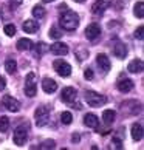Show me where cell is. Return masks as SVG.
I'll return each mask as SVG.
<instances>
[{"mask_svg": "<svg viewBox=\"0 0 144 150\" xmlns=\"http://www.w3.org/2000/svg\"><path fill=\"white\" fill-rule=\"evenodd\" d=\"M5 68L9 74H14L16 71H17V62H16L14 59H8L6 62H5Z\"/></svg>", "mask_w": 144, "mask_h": 150, "instance_id": "7402d4cb", "label": "cell"}, {"mask_svg": "<svg viewBox=\"0 0 144 150\" xmlns=\"http://www.w3.org/2000/svg\"><path fill=\"white\" fill-rule=\"evenodd\" d=\"M84 34H85V37L88 39V40H95V39H98L99 34H101V28H99L98 23H90L85 28Z\"/></svg>", "mask_w": 144, "mask_h": 150, "instance_id": "8fae6325", "label": "cell"}, {"mask_svg": "<svg viewBox=\"0 0 144 150\" xmlns=\"http://www.w3.org/2000/svg\"><path fill=\"white\" fill-rule=\"evenodd\" d=\"M50 36H51L53 39H60L62 37V33H60L57 28H51L50 30Z\"/></svg>", "mask_w": 144, "mask_h": 150, "instance_id": "f546056e", "label": "cell"}, {"mask_svg": "<svg viewBox=\"0 0 144 150\" xmlns=\"http://www.w3.org/2000/svg\"><path fill=\"white\" fill-rule=\"evenodd\" d=\"M74 2H77V3H82V2H85V0H74Z\"/></svg>", "mask_w": 144, "mask_h": 150, "instance_id": "8d00e7d4", "label": "cell"}, {"mask_svg": "<svg viewBox=\"0 0 144 150\" xmlns=\"http://www.w3.org/2000/svg\"><path fill=\"white\" fill-rule=\"evenodd\" d=\"M0 16H2V14H0Z\"/></svg>", "mask_w": 144, "mask_h": 150, "instance_id": "74e56055", "label": "cell"}, {"mask_svg": "<svg viewBox=\"0 0 144 150\" xmlns=\"http://www.w3.org/2000/svg\"><path fill=\"white\" fill-rule=\"evenodd\" d=\"M116 118V113L113 110H104L102 112V121L106 122V124H112Z\"/></svg>", "mask_w": 144, "mask_h": 150, "instance_id": "44dd1931", "label": "cell"}, {"mask_svg": "<svg viewBox=\"0 0 144 150\" xmlns=\"http://www.w3.org/2000/svg\"><path fill=\"white\" fill-rule=\"evenodd\" d=\"M76 98H77V91L73 87H65L60 91V101H64V102H73L76 101Z\"/></svg>", "mask_w": 144, "mask_h": 150, "instance_id": "ba28073f", "label": "cell"}, {"mask_svg": "<svg viewBox=\"0 0 144 150\" xmlns=\"http://www.w3.org/2000/svg\"><path fill=\"white\" fill-rule=\"evenodd\" d=\"M110 5H112V0H96L92 5V13L93 14H102L106 9L110 8Z\"/></svg>", "mask_w": 144, "mask_h": 150, "instance_id": "9c48e42d", "label": "cell"}, {"mask_svg": "<svg viewBox=\"0 0 144 150\" xmlns=\"http://www.w3.org/2000/svg\"><path fill=\"white\" fill-rule=\"evenodd\" d=\"M50 50H51V53L56 54V56H65V54L68 53V47L65 45V43H62V42L53 43V45L50 47Z\"/></svg>", "mask_w": 144, "mask_h": 150, "instance_id": "9a60e30c", "label": "cell"}, {"mask_svg": "<svg viewBox=\"0 0 144 150\" xmlns=\"http://www.w3.org/2000/svg\"><path fill=\"white\" fill-rule=\"evenodd\" d=\"M71 141H73V142L76 141V142H77V141H79V136H77V135H73V136H71Z\"/></svg>", "mask_w": 144, "mask_h": 150, "instance_id": "e575fe53", "label": "cell"}, {"mask_svg": "<svg viewBox=\"0 0 144 150\" xmlns=\"http://www.w3.org/2000/svg\"><path fill=\"white\" fill-rule=\"evenodd\" d=\"M2 104H3L5 108L9 110V112H13V113H16V112L20 110V102L16 98H13V96H3Z\"/></svg>", "mask_w": 144, "mask_h": 150, "instance_id": "52a82bcc", "label": "cell"}, {"mask_svg": "<svg viewBox=\"0 0 144 150\" xmlns=\"http://www.w3.org/2000/svg\"><path fill=\"white\" fill-rule=\"evenodd\" d=\"M16 31H17V28H16L13 23H9V25L5 26V34L9 36V37H11V36H14V34H16Z\"/></svg>", "mask_w": 144, "mask_h": 150, "instance_id": "f1b7e54d", "label": "cell"}, {"mask_svg": "<svg viewBox=\"0 0 144 150\" xmlns=\"http://www.w3.org/2000/svg\"><path fill=\"white\" fill-rule=\"evenodd\" d=\"M48 51V45L47 43H43V42H39L37 45H36V48H34V54L39 57V56H42L43 53H47Z\"/></svg>", "mask_w": 144, "mask_h": 150, "instance_id": "cb8c5ba5", "label": "cell"}, {"mask_svg": "<svg viewBox=\"0 0 144 150\" xmlns=\"http://www.w3.org/2000/svg\"><path fill=\"white\" fill-rule=\"evenodd\" d=\"M59 25L67 31H74L77 26H79V16H77L74 11L64 9L62 14H60V17H59Z\"/></svg>", "mask_w": 144, "mask_h": 150, "instance_id": "6da1fadb", "label": "cell"}, {"mask_svg": "<svg viewBox=\"0 0 144 150\" xmlns=\"http://www.w3.org/2000/svg\"><path fill=\"white\" fill-rule=\"evenodd\" d=\"M45 14H47V11H45L43 6H40V5H37V6L33 8V16H34L36 19H43Z\"/></svg>", "mask_w": 144, "mask_h": 150, "instance_id": "603a6c76", "label": "cell"}, {"mask_svg": "<svg viewBox=\"0 0 144 150\" xmlns=\"http://www.w3.org/2000/svg\"><path fill=\"white\" fill-rule=\"evenodd\" d=\"M84 124H85L87 127H90V129H98V127H99V119H98L96 115L87 113V115L84 116Z\"/></svg>", "mask_w": 144, "mask_h": 150, "instance_id": "2e32d148", "label": "cell"}, {"mask_svg": "<svg viewBox=\"0 0 144 150\" xmlns=\"http://www.w3.org/2000/svg\"><path fill=\"white\" fill-rule=\"evenodd\" d=\"M143 33H144V26L141 25V26H138V30L135 31V37L138 39V40H143V37H144Z\"/></svg>", "mask_w": 144, "mask_h": 150, "instance_id": "4dcf8cb0", "label": "cell"}, {"mask_svg": "<svg viewBox=\"0 0 144 150\" xmlns=\"http://www.w3.org/2000/svg\"><path fill=\"white\" fill-rule=\"evenodd\" d=\"M96 64H98L99 68H101L102 73H107V71L110 70V67H112L110 59L106 56V54H98V56H96Z\"/></svg>", "mask_w": 144, "mask_h": 150, "instance_id": "4fadbf2b", "label": "cell"}, {"mask_svg": "<svg viewBox=\"0 0 144 150\" xmlns=\"http://www.w3.org/2000/svg\"><path fill=\"white\" fill-rule=\"evenodd\" d=\"M16 47H17V50H19V51H30V50L33 48V42L30 40V39H19V40H17V45H16Z\"/></svg>", "mask_w": 144, "mask_h": 150, "instance_id": "d6986e66", "label": "cell"}, {"mask_svg": "<svg viewBox=\"0 0 144 150\" xmlns=\"http://www.w3.org/2000/svg\"><path fill=\"white\" fill-rule=\"evenodd\" d=\"M42 88H43V91H45V93H54L57 90V84H56V81H54V79H51V77H43Z\"/></svg>", "mask_w": 144, "mask_h": 150, "instance_id": "5bb4252c", "label": "cell"}, {"mask_svg": "<svg viewBox=\"0 0 144 150\" xmlns=\"http://www.w3.org/2000/svg\"><path fill=\"white\" fill-rule=\"evenodd\" d=\"M116 87H118V90H119L121 93H129V91L133 90L135 84H133V81H132V79H127V77H121V79L116 82Z\"/></svg>", "mask_w": 144, "mask_h": 150, "instance_id": "30bf717a", "label": "cell"}, {"mask_svg": "<svg viewBox=\"0 0 144 150\" xmlns=\"http://www.w3.org/2000/svg\"><path fill=\"white\" fill-rule=\"evenodd\" d=\"M132 138H133L135 141H141L143 139V125L135 122L133 125H132Z\"/></svg>", "mask_w": 144, "mask_h": 150, "instance_id": "ffe728a7", "label": "cell"}, {"mask_svg": "<svg viewBox=\"0 0 144 150\" xmlns=\"http://www.w3.org/2000/svg\"><path fill=\"white\" fill-rule=\"evenodd\" d=\"M143 70H144V62L141 59H133L129 64V67H127V71H129V73H133V74L143 73Z\"/></svg>", "mask_w": 144, "mask_h": 150, "instance_id": "7c38bea8", "label": "cell"}, {"mask_svg": "<svg viewBox=\"0 0 144 150\" xmlns=\"http://www.w3.org/2000/svg\"><path fill=\"white\" fill-rule=\"evenodd\" d=\"M5 87H6V79L3 76H0V91L5 90Z\"/></svg>", "mask_w": 144, "mask_h": 150, "instance_id": "836d02e7", "label": "cell"}, {"mask_svg": "<svg viewBox=\"0 0 144 150\" xmlns=\"http://www.w3.org/2000/svg\"><path fill=\"white\" fill-rule=\"evenodd\" d=\"M133 13H135V16H136L138 19H143V17H144V3H143V2H138V3L135 5Z\"/></svg>", "mask_w": 144, "mask_h": 150, "instance_id": "d4e9b609", "label": "cell"}, {"mask_svg": "<svg viewBox=\"0 0 144 150\" xmlns=\"http://www.w3.org/2000/svg\"><path fill=\"white\" fill-rule=\"evenodd\" d=\"M39 30V23L36 20H25L23 22V31L28 33V34H33V33H36Z\"/></svg>", "mask_w": 144, "mask_h": 150, "instance_id": "e0dca14e", "label": "cell"}, {"mask_svg": "<svg viewBox=\"0 0 144 150\" xmlns=\"http://www.w3.org/2000/svg\"><path fill=\"white\" fill-rule=\"evenodd\" d=\"M56 147V142H54L53 139H47V141H43L40 146H39V149H42V150H47V149H54Z\"/></svg>", "mask_w": 144, "mask_h": 150, "instance_id": "83f0119b", "label": "cell"}, {"mask_svg": "<svg viewBox=\"0 0 144 150\" xmlns=\"http://www.w3.org/2000/svg\"><path fill=\"white\" fill-rule=\"evenodd\" d=\"M42 2H45V3H50V2H54V0H42Z\"/></svg>", "mask_w": 144, "mask_h": 150, "instance_id": "d590c367", "label": "cell"}, {"mask_svg": "<svg viewBox=\"0 0 144 150\" xmlns=\"http://www.w3.org/2000/svg\"><path fill=\"white\" fill-rule=\"evenodd\" d=\"M113 144L116 149H123V141L119 139V138H113Z\"/></svg>", "mask_w": 144, "mask_h": 150, "instance_id": "d6a6232c", "label": "cell"}, {"mask_svg": "<svg viewBox=\"0 0 144 150\" xmlns=\"http://www.w3.org/2000/svg\"><path fill=\"white\" fill-rule=\"evenodd\" d=\"M13 139H14V144L16 146L22 147L23 144L28 139V129L25 125H19L17 129L14 130V135H13Z\"/></svg>", "mask_w": 144, "mask_h": 150, "instance_id": "277c9868", "label": "cell"}, {"mask_svg": "<svg viewBox=\"0 0 144 150\" xmlns=\"http://www.w3.org/2000/svg\"><path fill=\"white\" fill-rule=\"evenodd\" d=\"M37 93V85H36V74L34 73H28L25 81V94L28 98H34Z\"/></svg>", "mask_w": 144, "mask_h": 150, "instance_id": "5b68a950", "label": "cell"}, {"mask_svg": "<svg viewBox=\"0 0 144 150\" xmlns=\"http://www.w3.org/2000/svg\"><path fill=\"white\" fill-rule=\"evenodd\" d=\"M85 102L90 105V107H101V105H104L107 102V98L104 96V94L101 93H96L93 90H88L85 91Z\"/></svg>", "mask_w": 144, "mask_h": 150, "instance_id": "7a4b0ae2", "label": "cell"}, {"mask_svg": "<svg viewBox=\"0 0 144 150\" xmlns=\"http://www.w3.org/2000/svg\"><path fill=\"white\" fill-rule=\"evenodd\" d=\"M84 77H85V79H88V81H92V79H93V71H92L90 68H87V70L84 71Z\"/></svg>", "mask_w": 144, "mask_h": 150, "instance_id": "1f68e13d", "label": "cell"}, {"mask_svg": "<svg viewBox=\"0 0 144 150\" xmlns=\"http://www.w3.org/2000/svg\"><path fill=\"white\" fill-rule=\"evenodd\" d=\"M9 129V119L6 116H2L0 118V132H8Z\"/></svg>", "mask_w": 144, "mask_h": 150, "instance_id": "4316f807", "label": "cell"}, {"mask_svg": "<svg viewBox=\"0 0 144 150\" xmlns=\"http://www.w3.org/2000/svg\"><path fill=\"white\" fill-rule=\"evenodd\" d=\"M113 54L118 59H124L127 56V47L124 45V43H116V45L113 47Z\"/></svg>", "mask_w": 144, "mask_h": 150, "instance_id": "ac0fdd59", "label": "cell"}, {"mask_svg": "<svg viewBox=\"0 0 144 150\" xmlns=\"http://www.w3.org/2000/svg\"><path fill=\"white\" fill-rule=\"evenodd\" d=\"M34 119H36V125L37 127H43L48 124V119H50V108L48 107H39L36 108L34 112Z\"/></svg>", "mask_w": 144, "mask_h": 150, "instance_id": "3957f363", "label": "cell"}, {"mask_svg": "<svg viewBox=\"0 0 144 150\" xmlns=\"http://www.w3.org/2000/svg\"><path fill=\"white\" fill-rule=\"evenodd\" d=\"M60 122L65 125H70L71 122H73V116H71L70 112H64V113H60Z\"/></svg>", "mask_w": 144, "mask_h": 150, "instance_id": "484cf974", "label": "cell"}, {"mask_svg": "<svg viewBox=\"0 0 144 150\" xmlns=\"http://www.w3.org/2000/svg\"><path fill=\"white\" fill-rule=\"evenodd\" d=\"M53 67H54V71L59 74V76H62V77H67V76H70L71 74V65L70 64H67L65 60H56V62L53 64Z\"/></svg>", "mask_w": 144, "mask_h": 150, "instance_id": "8992f818", "label": "cell"}]
</instances>
